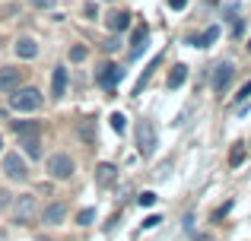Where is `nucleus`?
<instances>
[{
    "label": "nucleus",
    "mask_w": 251,
    "mask_h": 241,
    "mask_svg": "<svg viewBox=\"0 0 251 241\" xmlns=\"http://www.w3.org/2000/svg\"><path fill=\"white\" fill-rule=\"evenodd\" d=\"M42 92L38 89H32V86H25V89H13V95H10V108L13 111H19V114H32V111H38L42 108Z\"/></svg>",
    "instance_id": "f257e3e1"
},
{
    "label": "nucleus",
    "mask_w": 251,
    "mask_h": 241,
    "mask_svg": "<svg viewBox=\"0 0 251 241\" xmlns=\"http://www.w3.org/2000/svg\"><path fill=\"white\" fill-rule=\"evenodd\" d=\"M35 216H38V200H35V194H19V197L13 200V219H16L19 225H29Z\"/></svg>",
    "instance_id": "f03ea898"
},
{
    "label": "nucleus",
    "mask_w": 251,
    "mask_h": 241,
    "mask_svg": "<svg viewBox=\"0 0 251 241\" xmlns=\"http://www.w3.org/2000/svg\"><path fill=\"white\" fill-rule=\"evenodd\" d=\"M74 172H76V165H74V159H70L67 153H54L48 159V175L54 181H67V178H74Z\"/></svg>",
    "instance_id": "7ed1b4c3"
},
{
    "label": "nucleus",
    "mask_w": 251,
    "mask_h": 241,
    "mask_svg": "<svg viewBox=\"0 0 251 241\" xmlns=\"http://www.w3.org/2000/svg\"><path fill=\"white\" fill-rule=\"evenodd\" d=\"M137 149H140V155H147V159L156 153V124L153 121L137 124Z\"/></svg>",
    "instance_id": "20e7f679"
},
{
    "label": "nucleus",
    "mask_w": 251,
    "mask_h": 241,
    "mask_svg": "<svg viewBox=\"0 0 251 241\" xmlns=\"http://www.w3.org/2000/svg\"><path fill=\"white\" fill-rule=\"evenodd\" d=\"M3 175L10 181H25L29 178V165H25V159L19 153H6L3 155Z\"/></svg>",
    "instance_id": "39448f33"
},
{
    "label": "nucleus",
    "mask_w": 251,
    "mask_h": 241,
    "mask_svg": "<svg viewBox=\"0 0 251 241\" xmlns=\"http://www.w3.org/2000/svg\"><path fill=\"white\" fill-rule=\"evenodd\" d=\"M232 76H235V64L232 61H223V64H216L213 67V92H226L229 89V83H232Z\"/></svg>",
    "instance_id": "423d86ee"
},
{
    "label": "nucleus",
    "mask_w": 251,
    "mask_h": 241,
    "mask_svg": "<svg viewBox=\"0 0 251 241\" xmlns=\"http://www.w3.org/2000/svg\"><path fill=\"white\" fill-rule=\"evenodd\" d=\"M64 219H67V203H61V200H57V203H48L42 210V222L45 225H61Z\"/></svg>",
    "instance_id": "0eeeda50"
},
{
    "label": "nucleus",
    "mask_w": 251,
    "mask_h": 241,
    "mask_svg": "<svg viewBox=\"0 0 251 241\" xmlns=\"http://www.w3.org/2000/svg\"><path fill=\"white\" fill-rule=\"evenodd\" d=\"M23 83V70L19 67H0V92H13Z\"/></svg>",
    "instance_id": "6e6552de"
},
{
    "label": "nucleus",
    "mask_w": 251,
    "mask_h": 241,
    "mask_svg": "<svg viewBox=\"0 0 251 241\" xmlns=\"http://www.w3.org/2000/svg\"><path fill=\"white\" fill-rule=\"evenodd\" d=\"M118 181V168L111 165V162H102V165H96V187H111Z\"/></svg>",
    "instance_id": "1a4fd4ad"
},
{
    "label": "nucleus",
    "mask_w": 251,
    "mask_h": 241,
    "mask_svg": "<svg viewBox=\"0 0 251 241\" xmlns=\"http://www.w3.org/2000/svg\"><path fill=\"white\" fill-rule=\"evenodd\" d=\"M64 92H67V70L54 67V76H51V95H54V99H64Z\"/></svg>",
    "instance_id": "9d476101"
},
{
    "label": "nucleus",
    "mask_w": 251,
    "mask_h": 241,
    "mask_svg": "<svg viewBox=\"0 0 251 241\" xmlns=\"http://www.w3.org/2000/svg\"><path fill=\"white\" fill-rule=\"evenodd\" d=\"M121 76H124V70L118 67V64H108V67H105L102 73H99V83H102L105 89H115V83L121 80Z\"/></svg>",
    "instance_id": "9b49d317"
},
{
    "label": "nucleus",
    "mask_w": 251,
    "mask_h": 241,
    "mask_svg": "<svg viewBox=\"0 0 251 241\" xmlns=\"http://www.w3.org/2000/svg\"><path fill=\"white\" fill-rule=\"evenodd\" d=\"M13 133L23 140V136H38L42 133V124L38 121H13Z\"/></svg>",
    "instance_id": "f8f14e48"
},
{
    "label": "nucleus",
    "mask_w": 251,
    "mask_h": 241,
    "mask_svg": "<svg viewBox=\"0 0 251 241\" xmlns=\"http://www.w3.org/2000/svg\"><path fill=\"white\" fill-rule=\"evenodd\" d=\"M35 54H38V42H35V38L25 35V38H19V42H16V57H23V61H32Z\"/></svg>",
    "instance_id": "ddd939ff"
},
{
    "label": "nucleus",
    "mask_w": 251,
    "mask_h": 241,
    "mask_svg": "<svg viewBox=\"0 0 251 241\" xmlns=\"http://www.w3.org/2000/svg\"><path fill=\"white\" fill-rule=\"evenodd\" d=\"M130 19H134L130 13L115 10V13L108 16V29H111V32H127V29H130Z\"/></svg>",
    "instance_id": "4468645a"
},
{
    "label": "nucleus",
    "mask_w": 251,
    "mask_h": 241,
    "mask_svg": "<svg viewBox=\"0 0 251 241\" xmlns=\"http://www.w3.org/2000/svg\"><path fill=\"white\" fill-rule=\"evenodd\" d=\"M19 146H23V153L29 155V159H42V140H38V136H23Z\"/></svg>",
    "instance_id": "2eb2a0df"
},
{
    "label": "nucleus",
    "mask_w": 251,
    "mask_h": 241,
    "mask_svg": "<svg viewBox=\"0 0 251 241\" xmlns=\"http://www.w3.org/2000/svg\"><path fill=\"white\" fill-rule=\"evenodd\" d=\"M147 35H150V29H147V25H137V29H134V35H130V44H134V48H130V57H140Z\"/></svg>",
    "instance_id": "dca6fc26"
},
{
    "label": "nucleus",
    "mask_w": 251,
    "mask_h": 241,
    "mask_svg": "<svg viewBox=\"0 0 251 241\" xmlns=\"http://www.w3.org/2000/svg\"><path fill=\"white\" fill-rule=\"evenodd\" d=\"M159 64H162V54H156L153 61H150V67H147V70L140 73V80H137V86H134V95H140V92H143V86L150 83V76H153V70L159 67Z\"/></svg>",
    "instance_id": "f3484780"
},
{
    "label": "nucleus",
    "mask_w": 251,
    "mask_h": 241,
    "mask_svg": "<svg viewBox=\"0 0 251 241\" xmlns=\"http://www.w3.org/2000/svg\"><path fill=\"white\" fill-rule=\"evenodd\" d=\"M80 140L89 143V146L96 143V118H83L80 121Z\"/></svg>",
    "instance_id": "a211bd4d"
},
{
    "label": "nucleus",
    "mask_w": 251,
    "mask_h": 241,
    "mask_svg": "<svg viewBox=\"0 0 251 241\" xmlns=\"http://www.w3.org/2000/svg\"><path fill=\"white\" fill-rule=\"evenodd\" d=\"M184 80H188V67H184V64H175L172 73H169V89H178Z\"/></svg>",
    "instance_id": "6ab92c4d"
},
{
    "label": "nucleus",
    "mask_w": 251,
    "mask_h": 241,
    "mask_svg": "<svg viewBox=\"0 0 251 241\" xmlns=\"http://www.w3.org/2000/svg\"><path fill=\"white\" fill-rule=\"evenodd\" d=\"M216 38H220V25H210V29L203 32L201 38H194V44H197V48H210V44H213Z\"/></svg>",
    "instance_id": "aec40b11"
},
{
    "label": "nucleus",
    "mask_w": 251,
    "mask_h": 241,
    "mask_svg": "<svg viewBox=\"0 0 251 241\" xmlns=\"http://www.w3.org/2000/svg\"><path fill=\"white\" fill-rule=\"evenodd\" d=\"M111 130H115V133H124V130H127V118H124L121 111L111 114Z\"/></svg>",
    "instance_id": "412c9836"
},
{
    "label": "nucleus",
    "mask_w": 251,
    "mask_h": 241,
    "mask_svg": "<svg viewBox=\"0 0 251 241\" xmlns=\"http://www.w3.org/2000/svg\"><path fill=\"white\" fill-rule=\"evenodd\" d=\"M86 57H89V48H86V44H76V48H70V61H74V64L86 61Z\"/></svg>",
    "instance_id": "4be33fe9"
},
{
    "label": "nucleus",
    "mask_w": 251,
    "mask_h": 241,
    "mask_svg": "<svg viewBox=\"0 0 251 241\" xmlns=\"http://www.w3.org/2000/svg\"><path fill=\"white\" fill-rule=\"evenodd\" d=\"M242 159H245V146L242 143H235V149H232V155H229V165H242Z\"/></svg>",
    "instance_id": "5701e85b"
},
{
    "label": "nucleus",
    "mask_w": 251,
    "mask_h": 241,
    "mask_svg": "<svg viewBox=\"0 0 251 241\" xmlns=\"http://www.w3.org/2000/svg\"><path fill=\"white\" fill-rule=\"evenodd\" d=\"M156 200H159V197H156V194H153V191H143V194H140V197H137V203H140V206H143V210H147V206H153V203H156Z\"/></svg>",
    "instance_id": "b1692460"
},
{
    "label": "nucleus",
    "mask_w": 251,
    "mask_h": 241,
    "mask_svg": "<svg viewBox=\"0 0 251 241\" xmlns=\"http://www.w3.org/2000/svg\"><path fill=\"white\" fill-rule=\"evenodd\" d=\"M92 219H96V210H80L76 222H80V225H92Z\"/></svg>",
    "instance_id": "393cba45"
},
{
    "label": "nucleus",
    "mask_w": 251,
    "mask_h": 241,
    "mask_svg": "<svg viewBox=\"0 0 251 241\" xmlns=\"http://www.w3.org/2000/svg\"><path fill=\"white\" fill-rule=\"evenodd\" d=\"M6 206H10V191H6V187H0V213H3Z\"/></svg>",
    "instance_id": "a878e982"
},
{
    "label": "nucleus",
    "mask_w": 251,
    "mask_h": 241,
    "mask_svg": "<svg viewBox=\"0 0 251 241\" xmlns=\"http://www.w3.org/2000/svg\"><path fill=\"white\" fill-rule=\"evenodd\" d=\"M83 13H86V16H89V19H96V16H99V6H96V3H92V0H89V3L83 6Z\"/></svg>",
    "instance_id": "bb28decb"
},
{
    "label": "nucleus",
    "mask_w": 251,
    "mask_h": 241,
    "mask_svg": "<svg viewBox=\"0 0 251 241\" xmlns=\"http://www.w3.org/2000/svg\"><path fill=\"white\" fill-rule=\"evenodd\" d=\"M32 6H38V10H51L54 6V0H29Z\"/></svg>",
    "instance_id": "cd10ccee"
},
{
    "label": "nucleus",
    "mask_w": 251,
    "mask_h": 241,
    "mask_svg": "<svg viewBox=\"0 0 251 241\" xmlns=\"http://www.w3.org/2000/svg\"><path fill=\"white\" fill-rule=\"evenodd\" d=\"M248 95H251V83H245V86H242V89H239V95H235V99H239V102H245V99H248Z\"/></svg>",
    "instance_id": "c85d7f7f"
},
{
    "label": "nucleus",
    "mask_w": 251,
    "mask_h": 241,
    "mask_svg": "<svg viewBox=\"0 0 251 241\" xmlns=\"http://www.w3.org/2000/svg\"><path fill=\"white\" fill-rule=\"evenodd\" d=\"M159 222H162V216H147V222H143V225H147V229H156Z\"/></svg>",
    "instance_id": "c756f323"
},
{
    "label": "nucleus",
    "mask_w": 251,
    "mask_h": 241,
    "mask_svg": "<svg viewBox=\"0 0 251 241\" xmlns=\"http://www.w3.org/2000/svg\"><path fill=\"white\" fill-rule=\"evenodd\" d=\"M169 6H172V10H184V6H188V0H169Z\"/></svg>",
    "instance_id": "7c9ffc66"
},
{
    "label": "nucleus",
    "mask_w": 251,
    "mask_h": 241,
    "mask_svg": "<svg viewBox=\"0 0 251 241\" xmlns=\"http://www.w3.org/2000/svg\"><path fill=\"white\" fill-rule=\"evenodd\" d=\"M0 153H3V143H0Z\"/></svg>",
    "instance_id": "2f4dec72"
}]
</instances>
